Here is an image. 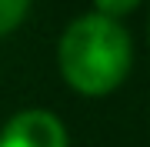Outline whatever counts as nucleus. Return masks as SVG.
Instances as JSON below:
<instances>
[{
  "label": "nucleus",
  "instance_id": "1",
  "mask_svg": "<svg viewBox=\"0 0 150 147\" xmlns=\"http://www.w3.org/2000/svg\"><path fill=\"white\" fill-rule=\"evenodd\" d=\"M60 70L87 97L110 94L130 70V37L103 13L77 17L60 37Z\"/></svg>",
  "mask_w": 150,
  "mask_h": 147
},
{
  "label": "nucleus",
  "instance_id": "2",
  "mask_svg": "<svg viewBox=\"0 0 150 147\" xmlns=\"http://www.w3.org/2000/svg\"><path fill=\"white\" fill-rule=\"evenodd\" d=\"M0 147H67V131L50 110H20L4 124Z\"/></svg>",
  "mask_w": 150,
  "mask_h": 147
},
{
  "label": "nucleus",
  "instance_id": "3",
  "mask_svg": "<svg viewBox=\"0 0 150 147\" xmlns=\"http://www.w3.org/2000/svg\"><path fill=\"white\" fill-rule=\"evenodd\" d=\"M27 7H30V0H0V33H10L23 20Z\"/></svg>",
  "mask_w": 150,
  "mask_h": 147
},
{
  "label": "nucleus",
  "instance_id": "4",
  "mask_svg": "<svg viewBox=\"0 0 150 147\" xmlns=\"http://www.w3.org/2000/svg\"><path fill=\"white\" fill-rule=\"evenodd\" d=\"M97 4V13H103V17H123V13H130L134 7L140 4V0H93Z\"/></svg>",
  "mask_w": 150,
  "mask_h": 147
}]
</instances>
